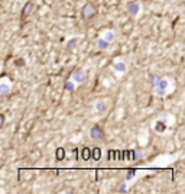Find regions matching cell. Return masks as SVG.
Masks as SVG:
<instances>
[{
  "mask_svg": "<svg viewBox=\"0 0 185 194\" xmlns=\"http://www.w3.org/2000/svg\"><path fill=\"white\" fill-rule=\"evenodd\" d=\"M119 191H120V193H124V191H126V186H120Z\"/></svg>",
  "mask_w": 185,
  "mask_h": 194,
  "instance_id": "22",
  "label": "cell"
},
{
  "mask_svg": "<svg viewBox=\"0 0 185 194\" xmlns=\"http://www.w3.org/2000/svg\"><path fill=\"white\" fill-rule=\"evenodd\" d=\"M78 42H80V38H71V39L67 42V47L70 49H74V48H77Z\"/></svg>",
  "mask_w": 185,
  "mask_h": 194,
  "instance_id": "12",
  "label": "cell"
},
{
  "mask_svg": "<svg viewBox=\"0 0 185 194\" xmlns=\"http://www.w3.org/2000/svg\"><path fill=\"white\" fill-rule=\"evenodd\" d=\"M103 38H104L106 41H109V42H113L114 38H116V33L113 32V31H107V32L103 33Z\"/></svg>",
  "mask_w": 185,
  "mask_h": 194,
  "instance_id": "13",
  "label": "cell"
},
{
  "mask_svg": "<svg viewBox=\"0 0 185 194\" xmlns=\"http://www.w3.org/2000/svg\"><path fill=\"white\" fill-rule=\"evenodd\" d=\"M100 156H101V154H100V149H98V148H94V149H93V158H94V159H100Z\"/></svg>",
  "mask_w": 185,
  "mask_h": 194,
  "instance_id": "18",
  "label": "cell"
},
{
  "mask_svg": "<svg viewBox=\"0 0 185 194\" xmlns=\"http://www.w3.org/2000/svg\"><path fill=\"white\" fill-rule=\"evenodd\" d=\"M109 45H110V42H109V41H106L104 38H100V39L97 41V48L101 49V51L107 49L109 48Z\"/></svg>",
  "mask_w": 185,
  "mask_h": 194,
  "instance_id": "10",
  "label": "cell"
},
{
  "mask_svg": "<svg viewBox=\"0 0 185 194\" xmlns=\"http://www.w3.org/2000/svg\"><path fill=\"white\" fill-rule=\"evenodd\" d=\"M97 13V8L93 5V3H85L82 9H81V17L84 19V20H90V19H93V17L96 16Z\"/></svg>",
  "mask_w": 185,
  "mask_h": 194,
  "instance_id": "1",
  "label": "cell"
},
{
  "mask_svg": "<svg viewBox=\"0 0 185 194\" xmlns=\"http://www.w3.org/2000/svg\"><path fill=\"white\" fill-rule=\"evenodd\" d=\"M90 136L93 138L94 141H101V139H104V132H103L101 128L94 126V128H91V130H90Z\"/></svg>",
  "mask_w": 185,
  "mask_h": 194,
  "instance_id": "4",
  "label": "cell"
},
{
  "mask_svg": "<svg viewBox=\"0 0 185 194\" xmlns=\"http://www.w3.org/2000/svg\"><path fill=\"white\" fill-rule=\"evenodd\" d=\"M64 89L67 90V91H71V93H73L74 90H75V84H74V81H65Z\"/></svg>",
  "mask_w": 185,
  "mask_h": 194,
  "instance_id": "16",
  "label": "cell"
},
{
  "mask_svg": "<svg viewBox=\"0 0 185 194\" xmlns=\"http://www.w3.org/2000/svg\"><path fill=\"white\" fill-rule=\"evenodd\" d=\"M15 64H16L17 67H22V65H25V61H23V59H20V58H19L17 61H15Z\"/></svg>",
  "mask_w": 185,
  "mask_h": 194,
  "instance_id": "21",
  "label": "cell"
},
{
  "mask_svg": "<svg viewBox=\"0 0 185 194\" xmlns=\"http://www.w3.org/2000/svg\"><path fill=\"white\" fill-rule=\"evenodd\" d=\"M126 9H127V13H130L132 16H136L139 13V10H140V6H139L137 2H130L129 5L126 6Z\"/></svg>",
  "mask_w": 185,
  "mask_h": 194,
  "instance_id": "5",
  "label": "cell"
},
{
  "mask_svg": "<svg viewBox=\"0 0 185 194\" xmlns=\"http://www.w3.org/2000/svg\"><path fill=\"white\" fill-rule=\"evenodd\" d=\"M73 80L77 83V84H81V83H84L85 80V74L82 70H77V71H74L73 74Z\"/></svg>",
  "mask_w": 185,
  "mask_h": 194,
  "instance_id": "6",
  "label": "cell"
},
{
  "mask_svg": "<svg viewBox=\"0 0 185 194\" xmlns=\"http://www.w3.org/2000/svg\"><path fill=\"white\" fill-rule=\"evenodd\" d=\"M10 86H7L6 83H1V86H0V94H3V96H6L10 93Z\"/></svg>",
  "mask_w": 185,
  "mask_h": 194,
  "instance_id": "14",
  "label": "cell"
},
{
  "mask_svg": "<svg viewBox=\"0 0 185 194\" xmlns=\"http://www.w3.org/2000/svg\"><path fill=\"white\" fill-rule=\"evenodd\" d=\"M135 172H136V170H129V171H127L126 180H132V178H133V175H135Z\"/></svg>",
  "mask_w": 185,
  "mask_h": 194,
  "instance_id": "20",
  "label": "cell"
},
{
  "mask_svg": "<svg viewBox=\"0 0 185 194\" xmlns=\"http://www.w3.org/2000/svg\"><path fill=\"white\" fill-rule=\"evenodd\" d=\"M165 129H166V123H165V122H162V120L156 122V125H155V130H156V132L162 133V132H165Z\"/></svg>",
  "mask_w": 185,
  "mask_h": 194,
  "instance_id": "11",
  "label": "cell"
},
{
  "mask_svg": "<svg viewBox=\"0 0 185 194\" xmlns=\"http://www.w3.org/2000/svg\"><path fill=\"white\" fill-rule=\"evenodd\" d=\"M55 156H56V159L58 161H62L65 158V151H64V148H58L55 151Z\"/></svg>",
  "mask_w": 185,
  "mask_h": 194,
  "instance_id": "15",
  "label": "cell"
},
{
  "mask_svg": "<svg viewBox=\"0 0 185 194\" xmlns=\"http://www.w3.org/2000/svg\"><path fill=\"white\" fill-rule=\"evenodd\" d=\"M91 156H93V151H91L90 148H82V151H81V158H82L84 161H88Z\"/></svg>",
  "mask_w": 185,
  "mask_h": 194,
  "instance_id": "9",
  "label": "cell"
},
{
  "mask_svg": "<svg viewBox=\"0 0 185 194\" xmlns=\"http://www.w3.org/2000/svg\"><path fill=\"white\" fill-rule=\"evenodd\" d=\"M96 110L98 112V113H104L106 110H107V103H106V102H103V100H98V102H96Z\"/></svg>",
  "mask_w": 185,
  "mask_h": 194,
  "instance_id": "8",
  "label": "cell"
},
{
  "mask_svg": "<svg viewBox=\"0 0 185 194\" xmlns=\"http://www.w3.org/2000/svg\"><path fill=\"white\" fill-rule=\"evenodd\" d=\"M113 70L114 71H119V73H124L127 70V67H126V64L123 61H117V62H114V65H113Z\"/></svg>",
  "mask_w": 185,
  "mask_h": 194,
  "instance_id": "7",
  "label": "cell"
},
{
  "mask_svg": "<svg viewBox=\"0 0 185 194\" xmlns=\"http://www.w3.org/2000/svg\"><path fill=\"white\" fill-rule=\"evenodd\" d=\"M132 155H133V151H123L121 152V159H130Z\"/></svg>",
  "mask_w": 185,
  "mask_h": 194,
  "instance_id": "17",
  "label": "cell"
},
{
  "mask_svg": "<svg viewBox=\"0 0 185 194\" xmlns=\"http://www.w3.org/2000/svg\"><path fill=\"white\" fill-rule=\"evenodd\" d=\"M33 9H35V3L33 2H26L25 3L23 9H22V20H25V19H28V17L31 16V13L33 12Z\"/></svg>",
  "mask_w": 185,
  "mask_h": 194,
  "instance_id": "2",
  "label": "cell"
},
{
  "mask_svg": "<svg viewBox=\"0 0 185 194\" xmlns=\"http://www.w3.org/2000/svg\"><path fill=\"white\" fill-rule=\"evenodd\" d=\"M133 159H143V154H142V152H135V151H133Z\"/></svg>",
  "mask_w": 185,
  "mask_h": 194,
  "instance_id": "19",
  "label": "cell"
},
{
  "mask_svg": "<svg viewBox=\"0 0 185 194\" xmlns=\"http://www.w3.org/2000/svg\"><path fill=\"white\" fill-rule=\"evenodd\" d=\"M168 80L166 78H159V81H158V84L155 86V89H156V93L159 94V96H163L165 94V91H166V89H168Z\"/></svg>",
  "mask_w": 185,
  "mask_h": 194,
  "instance_id": "3",
  "label": "cell"
}]
</instances>
